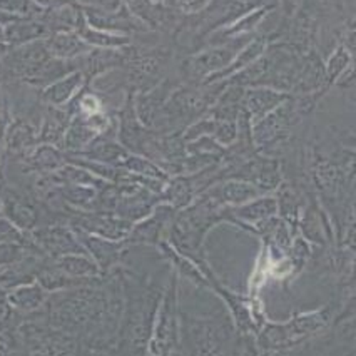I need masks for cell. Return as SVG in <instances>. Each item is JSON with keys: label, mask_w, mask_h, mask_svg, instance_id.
<instances>
[{"label": "cell", "mask_w": 356, "mask_h": 356, "mask_svg": "<svg viewBox=\"0 0 356 356\" xmlns=\"http://www.w3.org/2000/svg\"><path fill=\"white\" fill-rule=\"evenodd\" d=\"M32 243L45 258L57 259L65 254H87L76 233L69 226L49 225L35 227L31 233Z\"/></svg>", "instance_id": "cell-5"}, {"label": "cell", "mask_w": 356, "mask_h": 356, "mask_svg": "<svg viewBox=\"0 0 356 356\" xmlns=\"http://www.w3.org/2000/svg\"><path fill=\"white\" fill-rule=\"evenodd\" d=\"M45 44H47V51L52 59L59 60L84 57L86 54L92 51V47L84 42L77 32H59V34H54L51 39L45 40Z\"/></svg>", "instance_id": "cell-15"}, {"label": "cell", "mask_w": 356, "mask_h": 356, "mask_svg": "<svg viewBox=\"0 0 356 356\" xmlns=\"http://www.w3.org/2000/svg\"><path fill=\"white\" fill-rule=\"evenodd\" d=\"M250 40V35H243L238 37V39L227 40L225 44H219L218 47L208 49V51L197 54V56L186 60V74L193 79H202V81H204V79L221 72V70H225L227 65L234 60V57L246 47Z\"/></svg>", "instance_id": "cell-3"}, {"label": "cell", "mask_w": 356, "mask_h": 356, "mask_svg": "<svg viewBox=\"0 0 356 356\" xmlns=\"http://www.w3.org/2000/svg\"><path fill=\"white\" fill-rule=\"evenodd\" d=\"M231 334L219 318L179 312V343L186 356H225Z\"/></svg>", "instance_id": "cell-1"}, {"label": "cell", "mask_w": 356, "mask_h": 356, "mask_svg": "<svg viewBox=\"0 0 356 356\" xmlns=\"http://www.w3.org/2000/svg\"><path fill=\"white\" fill-rule=\"evenodd\" d=\"M54 263L70 278L99 280L102 276L99 266L89 254H65L54 259Z\"/></svg>", "instance_id": "cell-23"}, {"label": "cell", "mask_w": 356, "mask_h": 356, "mask_svg": "<svg viewBox=\"0 0 356 356\" xmlns=\"http://www.w3.org/2000/svg\"><path fill=\"white\" fill-rule=\"evenodd\" d=\"M32 140H34V132L26 124H14L10 127L9 132V149L12 152H20L26 151V149L31 146Z\"/></svg>", "instance_id": "cell-30"}, {"label": "cell", "mask_w": 356, "mask_h": 356, "mask_svg": "<svg viewBox=\"0 0 356 356\" xmlns=\"http://www.w3.org/2000/svg\"><path fill=\"white\" fill-rule=\"evenodd\" d=\"M99 138V132L94 131L92 127L87 124L84 119H77L74 121L72 126L65 131L64 134V146L69 151H79L86 152L90 144Z\"/></svg>", "instance_id": "cell-26"}, {"label": "cell", "mask_w": 356, "mask_h": 356, "mask_svg": "<svg viewBox=\"0 0 356 356\" xmlns=\"http://www.w3.org/2000/svg\"><path fill=\"white\" fill-rule=\"evenodd\" d=\"M10 308L17 313H34L45 306L49 293L35 283L22 284L6 293Z\"/></svg>", "instance_id": "cell-16"}, {"label": "cell", "mask_w": 356, "mask_h": 356, "mask_svg": "<svg viewBox=\"0 0 356 356\" xmlns=\"http://www.w3.org/2000/svg\"><path fill=\"white\" fill-rule=\"evenodd\" d=\"M161 202L171 206L172 209L183 211L193 204L197 197L191 176H174L169 177L165 188L161 194Z\"/></svg>", "instance_id": "cell-18"}, {"label": "cell", "mask_w": 356, "mask_h": 356, "mask_svg": "<svg viewBox=\"0 0 356 356\" xmlns=\"http://www.w3.org/2000/svg\"><path fill=\"white\" fill-rule=\"evenodd\" d=\"M177 211L172 209L171 206L159 202L151 214L140 221L134 222L129 236L124 243L126 246H136V244H146V246H157L159 243L168 241L169 229L176 218Z\"/></svg>", "instance_id": "cell-4"}, {"label": "cell", "mask_w": 356, "mask_h": 356, "mask_svg": "<svg viewBox=\"0 0 356 356\" xmlns=\"http://www.w3.org/2000/svg\"><path fill=\"white\" fill-rule=\"evenodd\" d=\"M273 216H278V204H276L273 194H264V196L256 197L246 204L236 206V208H225L222 211V221L233 222L238 226H252Z\"/></svg>", "instance_id": "cell-10"}, {"label": "cell", "mask_w": 356, "mask_h": 356, "mask_svg": "<svg viewBox=\"0 0 356 356\" xmlns=\"http://www.w3.org/2000/svg\"><path fill=\"white\" fill-rule=\"evenodd\" d=\"M92 356H113V355L107 353V351L102 350V348H99V350H94L92 351Z\"/></svg>", "instance_id": "cell-34"}, {"label": "cell", "mask_w": 356, "mask_h": 356, "mask_svg": "<svg viewBox=\"0 0 356 356\" xmlns=\"http://www.w3.org/2000/svg\"><path fill=\"white\" fill-rule=\"evenodd\" d=\"M351 65V54L346 49V45H339V47L331 54L328 62L325 64V87L333 86L346 69Z\"/></svg>", "instance_id": "cell-27"}, {"label": "cell", "mask_w": 356, "mask_h": 356, "mask_svg": "<svg viewBox=\"0 0 356 356\" xmlns=\"http://www.w3.org/2000/svg\"><path fill=\"white\" fill-rule=\"evenodd\" d=\"M77 34L81 35V39L90 45V47H101V49H122L126 45H129V37L124 34H111V32H102L96 31V29L89 27L86 24V20L82 19V22L79 24Z\"/></svg>", "instance_id": "cell-24"}, {"label": "cell", "mask_w": 356, "mask_h": 356, "mask_svg": "<svg viewBox=\"0 0 356 356\" xmlns=\"http://www.w3.org/2000/svg\"><path fill=\"white\" fill-rule=\"evenodd\" d=\"M134 222L109 213H76L70 219V227L84 231L109 241H126Z\"/></svg>", "instance_id": "cell-6"}, {"label": "cell", "mask_w": 356, "mask_h": 356, "mask_svg": "<svg viewBox=\"0 0 356 356\" xmlns=\"http://www.w3.org/2000/svg\"><path fill=\"white\" fill-rule=\"evenodd\" d=\"M172 6L179 7V10L186 14H197V12L204 10V7H209V2H177Z\"/></svg>", "instance_id": "cell-33"}, {"label": "cell", "mask_w": 356, "mask_h": 356, "mask_svg": "<svg viewBox=\"0 0 356 356\" xmlns=\"http://www.w3.org/2000/svg\"><path fill=\"white\" fill-rule=\"evenodd\" d=\"M284 258H286L293 273L301 271L313 258L312 244L306 241L303 236H293L291 244H289V250Z\"/></svg>", "instance_id": "cell-28"}, {"label": "cell", "mask_w": 356, "mask_h": 356, "mask_svg": "<svg viewBox=\"0 0 356 356\" xmlns=\"http://www.w3.org/2000/svg\"><path fill=\"white\" fill-rule=\"evenodd\" d=\"M169 356H181V355L177 353V350H176V351H174V353H171V355H169Z\"/></svg>", "instance_id": "cell-37"}, {"label": "cell", "mask_w": 356, "mask_h": 356, "mask_svg": "<svg viewBox=\"0 0 356 356\" xmlns=\"http://www.w3.org/2000/svg\"><path fill=\"white\" fill-rule=\"evenodd\" d=\"M0 244H19L24 248H35L31 233H24L7 218H0Z\"/></svg>", "instance_id": "cell-29"}, {"label": "cell", "mask_w": 356, "mask_h": 356, "mask_svg": "<svg viewBox=\"0 0 356 356\" xmlns=\"http://www.w3.org/2000/svg\"><path fill=\"white\" fill-rule=\"evenodd\" d=\"M157 248H159L161 254L164 256V259L169 261L172 271L176 273L177 276H183V278L191 281L194 286L209 288V283L208 280H206L204 273L194 264V261L186 258V256L181 254V252H177L168 241L159 243L157 244Z\"/></svg>", "instance_id": "cell-19"}, {"label": "cell", "mask_w": 356, "mask_h": 356, "mask_svg": "<svg viewBox=\"0 0 356 356\" xmlns=\"http://www.w3.org/2000/svg\"><path fill=\"white\" fill-rule=\"evenodd\" d=\"M9 328H0V356H12V348H14V339L9 333Z\"/></svg>", "instance_id": "cell-32"}, {"label": "cell", "mask_w": 356, "mask_h": 356, "mask_svg": "<svg viewBox=\"0 0 356 356\" xmlns=\"http://www.w3.org/2000/svg\"><path fill=\"white\" fill-rule=\"evenodd\" d=\"M0 44H3V26L0 24ZM6 45V44H3Z\"/></svg>", "instance_id": "cell-35"}, {"label": "cell", "mask_w": 356, "mask_h": 356, "mask_svg": "<svg viewBox=\"0 0 356 356\" xmlns=\"http://www.w3.org/2000/svg\"><path fill=\"white\" fill-rule=\"evenodd\" d=\"M266 49H268L266 37H254V39H251L250 42H248L246 47H244L243 51L234 57V60L231 62V64L227 65L225 70H221V72H218V74H214V76L204 79V81H202V84L204 86L216 84V82L226 81V79L233 77L234 74L241 72L243 69H246L248 65L252 64V62L258 60L259 57L266 52Z\"/></svg>", "instance_id": "cell-14"}, {"label": "cell", "mask_w": 356, "mask_h": 356, "mask_svg": "<svg viewBox=\"0 0 356 356\" xmlns=\"http://www.w3.org/2000/svg\"><path fill=\"white\" fill-rule=\"evenodd\" d=\"M169 96H171V84L169 82H161V84L151 87V89L143 90L136 97L134 111L139 122L144 127H147V129L156 127Z\"/></svg>", "instance_id": "cell-11"}, {"label": "cell", "mask_w": 356, "mask_h": 356, "mask_svg": "<svg viewBox=\"0 0 356 356\" xmlns=\"http://www.w3.org/2000/svg\"><path fill=\"white\" fill-rule=\"evenodd\" d=\"M82 84H84V74L81 70H74L65 77L59 79L49 87H45L42 92L44 102L54 107H62L79 92Z\"/></svg>", "instance_id": "cell-21"}, {"label": "cell", "mask_w": 356, "mask_h": 356, "mask_svg": "<svg viewBox=\"0 0 356 356\" xmlns=\"http://www.w3.org/2000/svg\"><path fill=\"white\" fill-rule=\"evenodd\" d=\"M7 45H3V44H0V57L3 56V54H6V51H7Z\"/></svg>", "instance_id": "cell-36"}, {"label": "cell", "mask_w": 356, "mask_h": 356, "mask_svg": "<svg viewBox=\"0 0 356 356\" xmlns=\"http://www.w3.org/2000/svg\"><path fill=\"white\" fill-rule=\"evenodd\" d=\"M179 276L171 270L157 306L147 356H169L179 346Z\"/></svg>", "instance_id": "cell-2"}, {"label": "cell", "mask_w": 356, "mask_h": 356, "mask_svg": "<svg viewBox=\"0 0 356 356\" xmlns=\"http://www.w3.org/2000/svg\"><path fill=\"white\" fill-rule=\"evenodd\" d=\"M27 163L34 171L52 174L59 171L60 168H64L65 163H67V157L62 154L57 147L51 146V144H44V146H39L27 157Z\"/></svg>", "instance_id": "cell-25"}, {"label": "cell", "mask_w": 356, "mask_h": 356, "mask_svg": "<svg viewBox=\"0 0 356 356\" xmlns=\"http://www.w3.org/2000/svg\"><path fill=\"white\" fill-rule=\"evenodd\" d=\"M0 200H2L3 218L14 222L24 233H32L35 229L39 225V211L31 201L12 191H7Z\"/></svg>", "instance_id": "cell-13"}, {"label": "cell", "mask_w": 356, "mask_h": 356, "mask_svg": "<svg viewBox=\"0 0 356 356\" xmlns=\"http://www.w3.org/2000/svg\"><path fill=\"white\" fill-rule=\"evenodd\" d=\"M333 314V308H331V306H325V308L316 309V312L295 314V316L288 321V325L289 328H291L293 334L301 341V339L312 337V334L320 333L321 330H325L326 326L330 325Z\"/></svg>", "instance_id": "cell-20"}, {"label": "cell", "mask_w": 356, "mask_h": 356, "mask_svg": "<svg viewBox=\"0 0 356 356\" xmlns=\"http://www.w3.org/2000/svg\"><path fill=\"white\" fill-rule=\"evenodd\" d=\"M289 96L291 94L280 92V90L268 89V87H248L244 89L241 99V109L248 114L252 126L254 122L261 121L264 115L273 113L283 102H286Z\"/></svg>", "instance_id": "cell-9"}, {"label": "cell", "mask_w": 356, "mask_h": 356, "mask_svg": "<svg viewBox=\"0 0 356 356\" xmlns=\"http://www.w3.org/2000/svg\"><path fill=\"white\" fill-rule=\"evenodd\" d=\"M45 32H47L45 24L37 22L35 19L19 17L3 26V44L19 47V45L35 42L45 35Z\"/></svg>", "instance_id": "cell-17"}, {"label": "cell", "mask_w": 356, "mask_h": 356, "mask_svg": "<svg viewBox=\"0 0 356 356\" xmlns=\"http://www.w3.org/2000/svg\"><path fill=\"white\" fill-rule=\"evenodd\" d=\"M204 194H208L211 200L216 201L222 208H236V206H243L246 202L256 200V197L264 196L252 184L236 179L219 181L218 184L211 186L208 191H204Z\"/></svg>", "instance_id": "cell-12"}, {"label": "cell", "mask_w": 356, "mask_h": 356, "mask_svg": "<svg viewBox=\"0 0 356 356\" xmlns=\"http://www.w3.org/2000/svg\"><path fill=\"white\" fill-rule=\"evenodd\" d=\"M273 7H278V3H264L261 9L252 10L251 14L244 15L243 19L236 20L234 24L231 26L219 29L216 32V37H214V42L218 44H225L227 40L236 39V37H243V35H250L256 27L259 26V22L268 15V12L273 10Z\"/></svg>", "instance_id": "cell-22"}, {"label": "cell", "mask_w": 356, "mask_h": 356, "mask_svg": "<svg viewBox=\"0 0 356 356\" xmlns=\"http://www.w3.org/2000/svg\"><path fill=\"white\" fill-rule=\"evenodd\" d=\"M51 54L47 51V44L44 40H35V42L19 45L12 49L7 56V65L17 72L19 76L26 77V81L32 79L40 69L51 60Z\"/></svg>", "instance_id": "cell-8"}, {"label": "cell", "mask_w": 356, "mask_h": 356, "mask_svg": "<svg viewBox=\"0 0 356 356\" xmlns=\"http://www.w3.org/2000/svg\"><path fill=\"white\" fill-rule=\"evenodd\" d=\"M31 250H37V248H24L19 244H0V266L19 261Z\"/></svg>", "instance_id": "cell-31"}, {"label": "cell", "mask_w": 356, "mask_h": 356, "mask_svg": "<svg viewBox=\"0 0 356 356\" xmlns=\"http://www.w3.org/2000/svg\"><path fill=\"white\" fill-rule=\"evenodd\" d=\"M0 213H2V200H0Z\"/></svg>", "instance_id": "cell-38"}, {"label": "cell", "mask_w": 356, "mask_h": 356, "mask_svg": "<svg viewBox=\"0 0 356 356\" xmlns=\"http://www.w3.org/2000/svg\"><path fill=\"white\" fill-rule=\"evenodd\" d=\"M350 356H351V355H350Z\"/></svg>", "instance_id": "cell-39"}, {"label": "cell", "mask_w": 356, "mask_h": 356, "mask_svg": "<svg viewBox=\"0 0 356 356\" xmlns=\"http://www.w3.org/2000/svg\"><path fill=\"white\" fill-rule=\"evenodd\" d=\"M70 229L76 233L79 243L82 244L87 254L94 259V263L97 264L102 275L113 271L121 263L124 252L127 250L124 241H109V239L84 233V231L76 229V227H70Z\"/></svg>", "instance_id": "cell-7"}]
</instances>
